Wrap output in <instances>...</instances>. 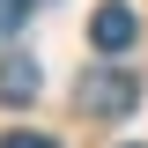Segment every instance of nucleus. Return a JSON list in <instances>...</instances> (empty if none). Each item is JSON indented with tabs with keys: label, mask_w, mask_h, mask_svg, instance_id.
Wrapping results in <instances>:
<instances>
[{
	"label": "nucleus",
	"mask_w": 148,
	"mask_h": 148,
	"mask_svg": "<svg viewBox=\"0 0 148 148\" xmlns=\"http://www.w3.org/2000/svg\"><path fill=\"white\" fill-rule=\"evenodd\" d=\"M74 104L89 111V119H126V111L141 104V82H133L126 67H96V74H82Z\"/></svg>",
	"instance_id": "nucleus-1"
},
{
	"label": "nucleus",
	"mask_w": 148,
	"mask_h": 148,
	"mask_svg": "<svg viewBox=\"0 0 148 148\" xmlns=\"http://www.w3.org/2000/svg\"><path fill=\"white\" fill-rule=\"evenodd\" d=\"M133 37H141V22H133L126 0H104V8L89 15V45H96V52H126Z\"/></svg>",
	"instance_id": "nucleus-2"
},
{
	"label": "nucleus",
	"mask_w": 148,
	"mask_h": 148,
	"mask_svg": "<svg viewBox=\"0 0 148 148\" xmlns=\"http://www.w3.org/2000/svg\"><path fill=\"white\" fill-rule=\"evenodd\" d=\"M37 96V59H0V104H30Z\"/></svg>",
	"instance_id": "nucleus-3"
},
{
	"label": "nucleus",
	"mask_w": 148,
	"mask_h": 148,
	"mask_svg": "<svg viewBox=\"0 0 148 148\" xmlns=\"http://www.w3.org/2000/svg\"><path fill=\"white\" fill-rule=\"evenodd\" d=\"M22 22H30V0H0V37H15Z\"/></svg>",
	"instance_id": "nucleus-4"
},
{
	"label": "nucleus",
	"mask_w": 148,
	"mask_h": 148,
	"mask_svg": "<svg viewBox=\"0 0 148 148\" xmlns=\"http://www.w3.org/2000/svg\"><path fill=\"white\" fill-rule=\"evenodd\" d=\"M0 148H59V141H45V133H0Z\"/></svg>",
	"instance_id": "nucleus-5"
}]
</instances>
